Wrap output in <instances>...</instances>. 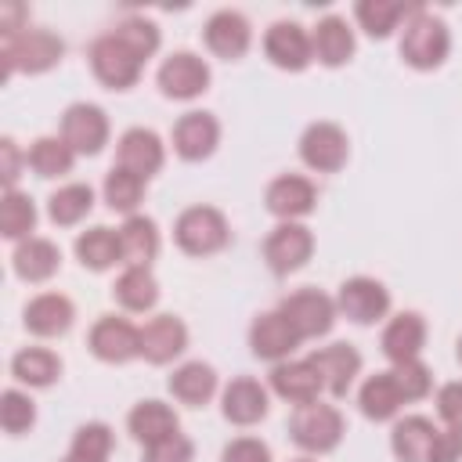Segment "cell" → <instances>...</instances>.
I'll return each mask as SVG.
<instances>
[{
	"label": "cell",
	"mask_w": 462,
	"mask_h": 462,
	"mask_svg": "<svg viewBox=\"0 0 462 462\" xmlns=\"http://www.w3.org/2000/svg\"><path fill=\"white\" fill-rule=\"evenodd\" d=\"M278 310L285 314V321L296 328L300 339H318V336H325L336 325V303L325 292H318V289L289 292Z\"/></svg>",
	"instance_id": "6"
},
{
	"label": "cell",
	"mask_w": 462,
	"mask_h": 462,
	"mask_svg": "<svg viewBox=\"0 0 462 462\" xmlns=\"http://www.w3.org/2000/svg\"><path fill=\"white\" fill-rule=\"evenodd\" d=\"M32 227H36V206H32V199L22 195L18 188H7L4 199H0V231H4V238L25 242V238H32L29 235Z\"/></svg>",
	"instance_id": "37"
},
{
	"label": "cell",
	"mask_w": 462,
	"mask_h": 462,
	"mask_svg": "<svg viewBox=\"0 0 462 462\" xmlns=\"http://www.w3.org/2000/svg\"><path fill=\"white\" fill-rule=\"evenodd\" d=\"M112 32H116L134 54H141V58H152V54L159 51V29H155V22H148V18H126V22H119Z\"/></svg>",
	"instance_id": "42"
},
{
	"label": "cell",
	"mask_w": 462,
	"mask_h": 462,
	"mask_svg": "<svg viewBox=\"0 0 462 462\" xmlns=\"http://www.w3.org/2000/svg\"><path fill=\"white\" fill-rule=\"evenodd\" d=\"M224 462H271V448L256 437H238L224 448Z\"/></svg>",
	"instance_id": "46"
},
{
	"label": "cell",
	"mask_w": 462,
	"mask_h": 462,
	"mask_svg": "<svg viewBox=\"0 0 462 462\" xmlns=\"http://www.w3.org/2000/svg\"><path fill=\"white\" fill-rule=\"evenodd\" d=\"M202 36H206V47H209L217 58L235 61V58H242V54L249 51L253 29H249L245 14H238V11H217V14L206 22Z\"/></svg>",
	"instance_id": "20"
},
{
	"label": "cell",
	"mask_w": 462,
	"mask_h": 462,
	"mask_svg": "<svg viewBox=\"0 0 462 462\" xmlns=\"http://www.w3.org/2000/svg\"><path fill=\"white\" fill-rule=\"evenodd\" d=\"M354 14H357V22H361V29L368 36L383 40V36H390L397 29V22L408 14V7L401 0H361L354 7Z\"/></svg>",
	"instance_id": "38"
},
{
	"label": "cell",
	"mask_w": 462,
	"mask_h": 462,
	"mask_svg": "<svg viewBox=\"0 0 462 462\" xmlns=\"http://www.w3.org/2000/svg\"><path fill=\"white\" fill-rule=\"evenodd\" d=\"M25 162L36 170V177H65L76 162V152L61 137H36L25 152Z\"/></svg>",
	"instance_id": "34"
},
{
	"label": "cell",
	"mask_w": 462,
	"mask_h": 462,
	"mask_svg": "<svg viewBox=\"0 0 462 462\" xmlns=\"http://www.w3.org/2000/svg\"><path fill=\"white\" fill-rule=\"evenodd\" d=\"M393 383H397V390H401V397L404 401H419V397H426L430 393V386H433V375H430V368L415 357V361H401V365H393Z\"/></svg>",
	"instance_id": "43"
},
{
	"label": "cell",
	"mask_w": 462,
	"mask_h": 462,
	"mask_svg": "<svg viewBox=\"0 0 462 462\" xmlns=\"http://www.w3.org/2000/svg\"><path fill=\"white\" fill-rule=\"evenodd\" d=\"M426 462H462V426L437 430V437H433V448H430V458H426Z\"/></svg>",
	"instance_id": "45"
},
{
	"label": "cell",
	"mask_w": 462,
	"mask_h": 462,
	"mask_svg": "<svg viewBox=\"0 0 462 462\" xmlns=\"http://www.w3.org/2000/svg\"><path fill=\"white\" fill-rule=\"evenodd\" d=\"M422 343H426V321H422V314H415V310H404V314L390 318L386 328H383V339H379L383 354H386L393 365L415 361L419 350H422Z\"/></svg>",
	"instance_id": "24"
},
{
	"label": "cell",
	"mask_w": 462,
	"mask_h": 462,
	"mask_svg": "<svg viewBox=\"0 0 462 462\" xmlns=\"http://www.w3.org/2000/svg\"><path fill=\"white\" fill-rule=\"evenodd\" d=\"M94 206V191L90 184H65L58 188L51 199H47V217L58 224V227H72L79 224Z\"/></svg>",
	"instance_id": "36"
},
{
	"label": "cell",
	"mask_w": 462,
	"mask_h": 462,
	"mask_svg": "<svg viewBox=\"0 0 462 462\" xmlns=\"http://www.w3.org/2000/svg\"><path fill=\"white\" fill-rule=\"evenodd\" d=\"M0 173H4V184L7 188H14V180H18V166H22V155H18V144L11 141V137H4L0 141Z\"/></svg>",
	"instance_id": "48"
},
{
	"label": "cell",
	"mask_w": 462,
	"mask_h": 462,
	"mask_svg": "<svg viewBox=\"0 0 462 462\" xmlns=\"http://www.w3.org/2000/svg\"><path fill=\"white\" fill-rule=\"evenodd\" d=\"M220 411L227 422L235 426H253L267 415V390L249 379V375H238L224 386V397H220Z\"/></svg>",
	"instance_id": "21"
},
{
	"label": "cell",
	"mask_w": 462,
	"mask_h": 462,
	"mask_svg": "<svg viewBox=\"0 0 462 462\" xmlns=\"http://www.w3.org/2000/svg\"><path fill=\"white\" fill-rule=\"evenodd\" d=\"M458 361H462V339H458Z\"/></svg>",
	"instance_id": "50"
},
{
	"label": "cell",
	"mask_w": 462,
	"mask_h": 462,
	"mask_svg": "<svg viewBox=\"0 0 462 462\" xmlns=\"http://www.w3.org/2000/svg\"><path fill=\"white\" fill-rule=\"evenodd\" d=\"M126 426L134 433V440H141L144 448L155 440H166L177 433V411L162 401H141L134 404V411L126 415Z\"/></svg>",
	"instance_id": "28"
},
{
	"label": "cell",
	"mask_w": 462,
	"mask_h": 462,
	"mask_svg": "<svg viewBox=\"0 0 462 462\" xmlns=\"http://www.w3.org/2000/svg\"><path fill=\"white\" fill-rule=\"evenodd\" d=\"M112 296H116V303L126 307V310H152L155 300H159V282L152 278L148 267H126V271L116 278Z\"/></svg>",
	"instance_id": "32"
},
{
	"label": "cell",
	"mask_w": 462,
	"mask_h": 462,
	"mask_svg": "<svg viewBox=\"0 0 462 462\" xmlns=\"http://www.w3.org/2000/svg\"><path fill=\"white\" fill-rule=\"evenodd\" d=\"M173 238L188 256H213L231 242V231H227V220L220 209L188 206L173 224Z\"/></svg>",
	"instance_id": "3"
},
{
	"label": "cell",
	"mask_w": 462,
	"mask_h": 462,
	"mask_svg": "<svg viewBox=\"0 0 462 462\" xmlns=\"http://www.w3.org/2000/svg\"><path fill=\"white\" fill-rule=\"evenodd\" d=\"M296 343H300V336H296V328L285 321V314L282 310H267V314H260L253 325H249V346H253V354L256 357H263V361H285L292 350H296Z\"/></svg>",
	"instance_id": "16"
},
{
	"label": "cell",
	"mask_w": 462,
	"mask_h": 462,
	"mask_svg": "<svg viewBox=\"0 0 462 462\" xmlns=\"http://www.w3.org/2000/svg\"><path fill=\"white\" fill-rule=\"evenodd\" d=\"M69 455H79V458H90V462H105L112 455V430L105 422L79 426L76 437H72V451Z\"/></svg>",
	"instance_id": "41"
},
{
	"label": "cell",
	"mask_w": 462,
	"mask_h": 462,
	"mask_svg": "<svg viewBox=\"0 0 462 462\" xmlns=\"http://www.w3.org/2000/svg\"><path fill=\"white\" fill-rule=\"evenodd\" d=\"M141 195H144V180L137 173H130L123 166L108 170V177H105V202H108V209L134 217V209L141 206Z\"/></svg>",
	"instance_id": "39"
},
{
	"label": "cell",
	"mask_w": 462,
	"mask_h": 462,
	"mask_svg": "<svg viewBox=\"0 0 462 462\" xmlns=\"http://www.w3.org/2000/svg\"><path fill=\"white\" fill-rule=\"evenodd\" d=\"M155 79H159V90L166 97L191 101V97H199L209 87V65L199 54H191V51H177V54H170L159 65V76Z\"/></svg>",
	"instance_id": "11"
},
{
	"label": "cell",
	"mask_w": 462,
	"mask_h": 462,
	"mask_svg": "<svg viewBox=\"0 0 462 462\" xmlns=\"http://www.w3.org/2000/svg\"><path fill=\"white\" fill-rule=\"evenodd\" d=\"M87 346L94 357L108 361V365H123L130 357L141 354V328H134L126 318H97L90 336H87Z\"/></svg>",
	"instance_id": "12"
},
{
	"label": "cell",
	"mask_w": 462,
	"mask_h": 462,
	"mask_svg": "<svg viewBox=\"0 0 462 462\" xmlns=\"http://www.w3.org/2000/svg\"><path fill=\"white\" fill-rule=\"evenodd\" d=\"M170 393L180 401V404H191V408H199V404H206L213 393H217V372H213V365H206V361H188V365H180L173 375H170Z\"/></svg>",
	"instance_id": "30"
},
{
	"label": "cell",
	"mask_w": 462,
	"mask_h": 462,
	"mask_svg": "<svg viewBox=\"0 0 462 462\" xmlns=\"http://www.w3.org/2000/svg\"><path fill=\"white\" fill-rule=\"evenodd\" d=\"M289 433L303 451L325 455L343 440V415L332 404L310 401V404H296L292 419H289Z\"/></svg>",
	"instance_id": "4"
},
{
	"label": "cell",
	"mask_w": 462,
	"mask_h": 462,
	"mask_svg": "<svg viewBox=\"0 0 462 462\" xmlns=\"http://www.w3.org/2000/svg\"><path fill=\"white\" fill-rule=\"evenodd\" d=\"M162 159H166V152H162V141H159L155 130L134 126V130H126V134L119 137L116 166L137 173L141 180H148L152 173H159V170H162Z\"/></svg>",
	"instance_id": "15"
},
{
	"label": "cell",
	"mask_w": 462,
	"mask_h": 462,
	"mask_svg": "<svg viewBox=\"0 0 462 462\" xmlns=\"http://www.w3.org/2000/svg\"><path fill=\"white\" fill-rule=\"evenodd\" d=\"M65 54V43L47 29H22L11 36H0V58H4V79L14 72H47Z\"/></svg>",
	"instance_id": "1"
},
{
	"label": "cell",
	"mask_w": 462,
	"mask_h": 462,
	"mask_svg": "<svg viewBox=\"0 0 462 462\" xmlns=\"http://www.w3.org/2000/svg\"><path fill=\"white\" fill-rule=\"evenodd\" d=\"M76 256L90 271H108L119 260V235L108 231V227H101V224L97 227H87L76 238Z\"/></svg>",
	"instance_id": "35"
},
{
	"label": "cell",
	"mask_w": 462,
	"mask_h": 462,
	"mask_svg": "<svg viewBox=\"0 0 462 462\" xmlns=\"http://www.w3.org/2000/svg\"><path fill=\"white\" fill-rule=\"evenodd\" d=\"M65 462H90V458H79V455H69Z\"/></svg>",
	"instance_id": "49"
},
{
	"label": "cell",
	"mask_w": 462,
	"mask_h": 462,
	"mask_svg": "<svg viewBox=\"0 0 462 462\" xmlns=\"http://www.w3.org/2000/svg\"><path fill=\"white\" fill-rule=\"evenodd\" d=\"M263 202H267V209H271L274 217L296 220V217H307V213L314 209L318 191H314V184H310L307 177H300V173H282V177H274V180L267 184Z\"/></svg>",
	"instance_id": "17"
},
{
	"label": "cell",
	"mask_w": 462,
	"mask_h": 462,
	"mask_svg": "<svg viewBox=\"0 0 462 462\" xmlns=\"http://www.w3.org/2000/svg\"><path fill=\"white\" fill-rule=\"evenodd\" d=\"M314 368L321 372V383L332 397H343L354 383V375L361 372V354L350 346V343H332V346H321L310 354Z\"/></svg>",
	"instance_id": "23"
},
{
	"label": "cell",
	"mask_w": 462,
	"mask_h": 462,
	"mask_svg": "<svg viewBox=\"0 0 462 462\" xmlns=\"http://www.w3.org/2000/svg\"><path fill=\"white\" fill-rule=\"evenodd\" d=\"M437 415L448 426H462V383H444L437 393Z\"/></svg>",
	"instance_id": "47"
},
{
	"label": "cell",
	"mask_w": 462,
	"mask_h": 462,
	"mask_svg": "<svg viewBox=\"0 0 462 462\" xmlns=\"http://www.w3.org/2000/svg\"><path fill=\"white\" fill-rule=\"evenodd\" d=\"M346 155H350V144H346L343 126H336V123H325V119L321 123H310L303 130V137H300V159L310 170H318V173L343 170Z\"/></svg>",
	"instance_id": "10"
},
{
	"label": "cell",
	"mask_w": 462,
	"mask_h": 462,
	"mask_svg": "<svg viewBox=\"0 0 462 462\" xmlns=\"http://www.w3.org/2000/svg\"><path fill=\"white\" fill-rule=\"evenodd\" d=\"M217 141H220V123L213 112H184L173 123V152L188 162L209 159Z\"/></svg>",
	"instance_id": "13"
},
{
	"label": "cell",
	"mask_w": 462,
	"mask_h": 462,
	"mask_svg": "<svg viewBox=\"0 0 462 462\" xmlns=\"http://www.w3.org/2000/svg\"><path fill=\"white\" fill-rule=\"evenodd\" d=\"M310 47H314V58H318L321 65H332V69H336V65L350 61V54H354V32H350V25H346L343 18L328 14V18H321V22L314 25Z\"/></svg>",
	"instance_id": "29"
},
{
	"label": "cell",
	"mask_w": 462,
	"mask_h": 462,
	"mask_svg": "<svg viewBox=\"0 0 462 462\" xmlns=\"http://www.w3.org/2000/svg\"><path fill=\"white\" fill-rule=\"evenodd\" d=\"M184 346H188V328H184V321L173 318V314H155V318L141 328V357L152 361V365L173 361Z\"/></svg>",
	"instance_id": "19"
},
{
	"label": "cell",
	"mask_w": 462,
	"mask_h": 462,
	"mask_svg": "<svg viewBox=\"0 0 462 462\" xmlns=\"http://www.w3.org/2000/svg\"><path fill=\"white\" fill-rule=\"evenodd\" d=\"M451 51L448 25L430 11H411L401 32V58L411 69H437Z\"/></svg>",
	"instance_id": "2"
},
{
	"label": "cell",
	"mask_w": 462,
	"mask_h": 462,
	"mask_svg": "<svg viewBox=\"0 0 462 462\" xmlns=\"http://www.w3.org/2000/svg\"><path fill=\"white\" fill-rule=\"evenodd\" d=\"M32 422H36V404L29 401V393L4 390L0 393V426L7 433H25V430H32Z\"/></svg>",
	"instance_id": "40"
},
{
	"label": "cell",
	"mask_w": 462,
	"mask_h": 462,
	"mask_svg": "<svg viewBox=\"0 0 462 462\" xmlns=\"http://www.w3.org/2000/svg\"><path fill=\"white\" fill-rule=\"evenodd\" d=\"M11 375L25 386H51L61 375V361L43 346H25L11 357Z\"/></svg>",
	"instance_id": "33"
},
{
	"label": "cell",
	"mask_w": 462,
	"mask_h": 462,
	"mask_svg": "<svg viewBox=\"0 0 462 462\" xmlns=\"http://www.w3.org/2000/svg\"><path fill=\"white\" fill-rule=\"evenodd\" d=\"M357 404H361L365 419L386 422V419H393V415L401 411L404 397H401V390H397V383H393L390 372H375V375L365 379V386H361V393H357Z\"/></svg>",
	"instance_id": "31"
},
{
	"label": "cell",
	"mask_w": 462,
	"mask_h": 462,
	"mask_svg": "<svg viewBox=\"0 0 462 462\" xmlns=\"http://www.w3.org/2000/svg\"><path fill=\"white\" fill-rule=\"evenodd\" d=\"M433 437H437V426L426 415H404L390 433V448L397 462H426Z\"/></svg>",
	"instance_id": "27"
},
{
	"label": "cell",
	"mask_w": 462,
	"mask_h": 462,
	"mask_svg": "<svg viewBox=\"0 0 462 462\" xmlns=\"http://www.w3.org/2000/svg\"><path fill=\"white\" fill-rule=\"evenodd\" d=\"M119 235V260L126 267H148L159 253V231H155V220L152 217H126L123 227L116 231Z\"/></svg>",
	"instance_id": "25"
},
{
	"label": "cell",
	"mask_w": 462,
	"mask_h": 462,
	"mask_svg": "<svg viewBox=\"0 0 462 462\" xmlns=\"http://www.w3.org/2000/svg\"><path fill=\"white\" fill-rule=\"evenodd\" d=\"M141 65H144V58L134 54L116 32H105L101 40L90 43V69H94V76H97L105 87H112V90L134 87V83L141 79Z\"/></svg>",
	"instance_id": "5"
},
{
	"label": "cell",
	"mask_w": 462,
	"mask_h": 462,
	"mask_svg": "<svg viewBox=\"0 0 462 462\" xmlns=\"http://www.w3.org/2000/svg\"><path fill=\"white\" fill-rule=\"evenodd\" d=\"M11 263H14V274L25 278V282H47L58 267H61V249L51 242V238H25L14 245L11 253Z\"/></svg>",
	"instance_id": "26"
},
{
	"label": "cell",
	"mask_w": 462,
	"mask_h": 462,
	"mask_svg": "<svg viewBox=\"0 0 462 462\" xmlns=\"http://www.w3.org/2000/svg\"><path fill=\"white\" fill-rule=\"evenodd\" d=\"M61 141L76 152V155H97L108 141V116L97 105H69L61 116Z\"/></svg>",
	"instance_id": "9"
},
{
	"label": "cell",
	"mask_w": 462,
	"mask_h": 462,
	"mask_svg": "<svg viewBox=\"0 0 462 462\" xmlns=\"http://www.w3.org/2000/svg\"><path fill=\"white\" fill-rule=\"evenodd\" d=\"M296 462H310V458H296Z\"/></svg>",
	"instance_id": "51"
},
{
	"label": "cell",
	"mask_w": 462,
	"mask_h": 462,
	"mask_svg": "<svg viewBox=\"0 0 462 462\" xmlns=\"http://www.w3.org/2000/svg\"><path fill=\"white\" fill-rule=\"evenodd\" d=\"M72 318H76V307H72V300L61 296V292H40V296L29 300V307H25V328H29L32 336H43V339L65 336V332L72 328Z\"/></svg>",
	"instance_id": "22"
},
{
	"label": "cell",
	"mask_w": 462,
	"mask_h": 462,
	"mask_svg": "<svg viewBox=\"0 0 462 462\" xmlns=\"http://www.w3.org/2000/svg\"><path fill=\"white\" fill-rule=\"evenodd\" d=\"M263 54L271 58V65L278 69H289V72H300L310 65L314 58V47H310V36L303 25L296 22H274L263 36Z\"/></svg>",
	"instance_id": "14"
},
{
	"label": "cell",
	"mask_w": 462,
	"mask_h": 462,
	"mask_svg": "<svg viewBox=\"0 0 462 462\" xmlns=\"http://www.w3.org/2000/svg\"><path fill=\"white\" fill-rule=\"evenodd\" d=\"M271 390L292 404H310V401H318L325 383L310 357L307 361H278L271 368Z\"/></svg>",
	"instance_id": "18"
},
{
	"label": "cell",
	"mask_w": 462,
	"mask_h": 462,
	"mask_svg": "<svg viewBox=\"0 0 462 462\" xmlns=\"http://www.w3.org/2000/svg\"><path fill=\"white\" fill-rule=\"evenodd\" d=\"M191 455H195L191 440H188L184 433H173V437H166V440L148 444L144 455H141V462H191Z\"/></svg>",
	"instance_id": "44"
},
{
	"label": "cell",
	"mask_w": 462,
	"mask_h": 462,
	"mask_svg": "<svg viewBox=\"0 0 462 462\" xmlns=\"http://www.w3.org/2000/svg\"><path fill=\"white\" fill-rule=\"evenodd\" d=\"M336 310H339L343 318H350L354 325H372V321L386 318V310H390V292H386L383 282L357 274V278H346V282L339 285V292H336Z\"/></svg>",
	"instance_id": "8"
},
{
	"label": "cell",
	"mask_w": 462,
	"mask_h": 462,
	"mask_svg": "<svg viewBox=\"0 0 462 462\" xmlns=\"http://www.w3.org/2000/svg\"><path fill=\"white\" fill-rule=\"evenodd\" d=\"M310 253H314V235H310V227H303L296 220H282L263 242V260L274 274L300 271L310 260Z\"/></svg>",
	"instance_id": "7"
}]
</instances>
